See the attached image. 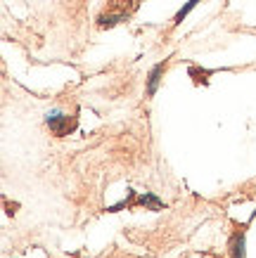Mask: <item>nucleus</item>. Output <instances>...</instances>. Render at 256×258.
Here are the masks:
<instances>
[{"mask_svg":"<svg viewBox=\"0 0 256 258\" xmlns=\"http://www.w3.org/2000/svg\"><path fill=\"white\" fill-rule=\"evenodd\" d=\"M126 12H119V15H107V17H100V26H114L119 22H126Z\"/></svg>","mask_w":256,"mask_h":258,"instance_id":"20e7f679","label":"nucleus"},{"mask_svg":"<svg viewBox=\"0 0 256 258\" xmlns=\"http://www.w3.org/2000/svg\"><path fill=\"white\" fill-rule=\"evenodd\" d=\"M140 204H147V206H152V209H159V206H162V202H159V199H155L152 195L140 197Z\"/></svg>","mask_w":256,"mask_h":258,"instance_id":"423d86ee","label":"nucleus"},{"mask_svg":"<svg viewBox=\"0 0 256 258\" xmlns=\"http://www.w3.org/2000/svg\"><path fill=\"white\" fill-rule=\"evenodd\" d=\"M166 69V62H159L155 64L152 69H149L147 74V95L152 97V95L157 93V88H159V81H162V71Z\"/></svg>","mask_w":256,"mask_h":258,"instance_id":"f03ea898","label":"nucleus"},{"mask_svg":"<svg viewBox=\"0 0 256 258\" xmlns=\"http://www.w3.org/2000/svg\"><path fill=\"white\" fill-rule=\"evenodd\" d=\"M199 3H202V0H187L185 8H180L178 12H176V19H173V24H180V22H183V19H185V17L190 15V12H192L197 5H199Z\"/></svg>","mask_w":256,"mask_h":258,"instance_id":"7ed1b4c3","label":"nucleus"},{"mask_svg":"<svg viewBox=\"0 0 256 258\" xmlns=\"http://www.w3.org/2000/svg\"><path fill=\"white\" fill-rule=\"evenodd\" d=\"M47 125L53 128V133L55 135H67L74 128V123H71V118L69 116H64V114H60V111H50L45 116Z\"/></svg>","mask_w":256,"mask_h":258,"instance_id":"f257e3e1","label":"nucleus"},{"mask_svg":"<svg viewBox=\"0 0 256 258\" xmlns=\"http://www.w3.org/2000/svg\"><path fill=\"white\" fill-rule=\"evenodd\" d=\"M233 258H244V237L242 235L233 237Z\"/></svg>","mask_w":256,"mask_h":258,"instance_id":"39448f33","label":"nucleus"}]
</instances>
